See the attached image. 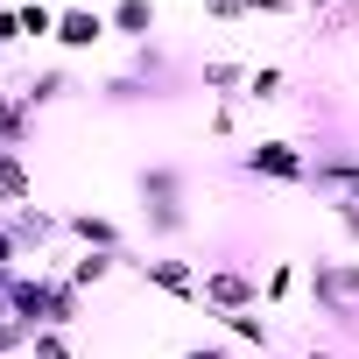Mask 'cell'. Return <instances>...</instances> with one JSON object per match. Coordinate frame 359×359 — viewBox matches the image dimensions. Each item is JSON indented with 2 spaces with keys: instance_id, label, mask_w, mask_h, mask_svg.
<instances>
[{
  "instance_id": "cell-17",
  "label": "cell",
  "mask_w": 359,
  "mask_h": 359,
  "mask_svg": "<svg viewBox=\"0 0 359 359\" xmlns=\"http://www.w3.org/2000/svg\"><path fill=\"white\" fill-rule=\"evenodd\" d=\"M15 8H22V36L29 43H50L57 36V8H50V0H15Z\"/></svg>"
},
{
  "instance_id": "cell-22",
  "label": "cell",
  "mask_w": 359,
  "mask_h": 359,
  "mask_svg": "<svg viewBox=\"0 0 359 359\" xmlns=\"http://www.w3.org/2000/svg\"><path fill=\"white\" fill-rule=\"evenodd\" d=\"M324 212H331V226L345 233V247H359V205H345V198H324Z\"/></svg>"
},
{
  "instance_id": "cell-20",
  "label": "cell",
  "mask_w": 359,
  "mask_h": 359,
  "mask_svg": "<svg viewBox=\"0 0 359 359\" xmlns=\"http://www.w3.org/2000/svg\"><path fill=\"white\" fill-rule=\"evenodd\" d=\"M205 127H212V141H233L240 134V99H212V120Z\"/></svg>"
},
{
  "instance_id": "cell-11",
  "label": "cell",
  "mask_w": 359,
  "mask_h": 359,
  "mask_svg": "<svg viewBox=\"0 0 359 359\" xmlns=\"http://www.w3.org/2000/svg\"><path fill=\"white\" fill-rule=\"evenodd\" d=\"M15 205H36V169L22 148H0V212H15Z\"/></svg>"
},
{
  "instance_id": "cell-6",
  "label": "cell",
  "mask_w": 359,
  "mask_h": 359,
  "mask_svg": "<svg viewBox=\"0 0 359 359\" xmlns=\"http://www.w3.org/2000/svg\"><path fill=\"white\" fill-rule=\"evenodd\" d=\"M106 36H113V29H106L99 8H85V0H64V8H57V36H50V43H57L64 57H85V50H99Z\"/></svg>"
},
{
  "instance_id": "cell-16",
  "label": "cell",
  "mask_w": 359,
  "mask_h": 359,
  "mask_svg": "<svg viewBox=\"0 0 359 359\" xmlns=\"http://www.w3.org/2000/svg\"><path fill=\"white\" fill-rule=\"evenodd\" d=\"M282 85H289V71H282V64H254V71H247L240 106H275V99H282Z\"/></svg>"
},
{
  "instance_id": "cell-19",
  "label": "cell",
  "mask_w": 359,
  "mask_h": 359,
  "mask_svg": "<svg viewBox=\"0 0 359 359\" xmlns=\"http://www.w3.org/2000/svg\"><path fill=\"white\" fill-rule=\"evenodd\" d=\"M29 36H22V8H15V0H0V57H15Z\"/></svg>"
},
{
  "instance_id": "cell-24",
  "label": "cell",
  "mask_w": 359,
  "mask_h": 359,
  "mask_svg": "<svg viewBox=\"0 0 359 359\" xmlns=\"http://www.w3.org/2000/svg\"><path fill=\"white\" fill-rule=\"evenodd\" d=\"M303 359H338V352H331V345H310V352H303Z\"/></svg>"
},
{
  "instance_id": "cell-10",
  "label": "cell",
  "mask_w": 359,
  "mask_h": 359,
  "mask_svg": "<svg viewBox=\"0 0 359 359\" xmlns=\"http://www.w3.org/2000/svg\"><path fill=\"white\" fill-rule=\"evenodd\" d=\"M15 99H22L29 113H50V106L71 99V71H64V64H43V71H29V78L15 85Z\"/></svg>"
},
{
  "instance_id": "cell-1",
  "label": "cell",
  "mask_w": 359,
  "mask_h": 359,
  "mask_svg": "<svg viewBox=\"0 0 359 359\" xmlns=\"http://www.w3.org/2000/svg\"><path fill=\"white\" fill-rule=\"evenodd\" d=\"M134 198H141V226L148 240H184L191 233V169L184 162H148L134 176Z\"/></svg>"
},
{
  "instance_id": "cell-3",
  "label": "cell",
  "mask_w": 359,
  "mask_h": 359,
  "mask_svg": "<svg viewBox=\"0 0 359 359\" xmlns=\"http://www.w3.org/2000/svg\"><path fill=\"white\" fill-rule=\"evenodd\" d=\"M198 303H205V310H261V275H254L247 261H205Z\"/></svg>"
},
{
  "instance_id": "cell-15",
  "label": "cell",
  "mask_w": 359,
  "mask_h": 359,
  "mask_svg": "<svg viewBox=\"0 0 359 359\" xmlns=\"http://www.w3.org/2000/svg\"><path fill=\"white\" fill-rule=\"evenodd\" d=\"M296 289H303V268H296V261H268V275H261V310H282Z\"/></svg>"
},
{
  "instance_id": "cell-25",
  "label": "cell",
  "mask_w": 359,
  "mask_h": 359,
  "mask_svg": "<svg viewBox=\"0 0 359 359\" xmlns=\"http://www.w3.org/2000/svg\"><path fill=\"white\" fill-rule=\"evenodd\" d=\"M331 8H338V0H310V15H331Z\"/></svg>"
},
{
  "instance_id": "cell-21",
  "label": "cell",
  "mask_w": 359,
  "mask_h": 359,
  "mask_svg": "<svg viewBox=\"0 0 359 359\" xmlns=\"http://www.w3.org/2000/svg\"><path fill=\"white\" fill-rule=\"evenodd\" d=\"M345 29H359V0H338L331 15H317V36H345Z\"/></svg>"
},
{
  "instance_id": "cell-26",
  "label": "cell",
  "mask_w": 359,
  "mask_h": 359,
  "mask_svg": "<svg viewBox=\"0 0 359 359\" xmlns=\"http://www.w3.org/2000/svg\"><path fill=\"white\" fill-rule=\"evenodd\" d=\"M22 359H29V352H22Z\"/></svg>"
},
{
  "instance_id": "cell-7",
  "label": "cell",
  "mask_w": 359,
  "mask_h": 359,
  "mask_svg": "<svg viewBox=\"0 0 359 359\" xmlns=\"http://www.w3.org/2000/svg\"><path fill=\"white\" fill-rule=\"evenodd\" d=\"M141 282H148V289H162L169 303H198L205 261H184V254H155V261H141Z\"/></svg>"
},
{
  "instance_id": "cell-14",
  "label": "cell",
  "mask_w": 359,
  "mask_h": 359,
  "mask_svg": "<svg viewBox=\"0 0 359 359\" xmlns=\"http://www.w3.org/2000/svg\"><path fill=\"white\" fill-rule=\"evenodd\" d=\"M212 324H226L240 345H254V352H275V324L261 317V310H205Z\"/></svg>"
},
{
  "instance_id": "cell-12",
  "label": "cell",
  "mask_w": 359,
  "mask_h": 359,
  "mask_svg": "<svg viewBox=\"0 0 359 359\" xmlns=\"http://www.w3.org/2000/svg\"><path fill=\"white\" fill-rule=\"evenodd\" d=\"M247 57H205L198 64V85H205V99H240L247 92Z\"/></svg>"
},
{
  "instance_id": "cell-8",
  "label": "cell",
  "mask_w": 359,
  "mask_h": 359,
  "mask_svg": "<svg viewBox=\"0 0 359 359\" xmlns=\"http://www.w3.org/2000/svg\"><path fill=\"white\" fill-rule=\"evenodd\" d=\"M64 240H71V247H92V254H134L127 233H120L106 212H71V219H64Z\"/></svg>"
},
{
  "instance_id": "cell-13",
  "label": "cell",
  "mask_w": 359,
  "mask_h": 359,
  "mask_svg": "<svg viewBox=\"0 0 359 359\" xmlns=\"http://www.w3.org/2000/svg\"><path fill=\"white\" fill-rule=\"evenodd\" d=\"M120 261H127V254H92V247H78V254L64 261V282H71L78 296H92L99 282H113V275H120Z\"/></svg>"
},
{
  "instance_id": "cell-4",
  "label": "cell",
  "mask_w": 359,
  "mask_h": 359,
  "mask_svg": "<svg viewBox=\"0 0 359 359\" xmlns=\"http://www.w3.org/2000/svg\"><path fill=\"white\" fill-rule=\"evenodd\" d=\"M240 169L247 176H268V184H310V155L296 148V141H282V134H268V141H254L247 155H240Z\"/></svg>"
},
{
  "instance_id": "cell-5",
  "label": "cell",
  "mask_w": 359,
  "mask_h": 359,
  "mask_svg": "<svg viewBox=\"0 0 359 359\" xmlns=\"http://www.w3.org/2000/svg\"><path fill=\"white\" fill-rule=\"evenodd\" d=\"M8 219V233L22 240V261L36 268L43 254H57V240H64V219L57 212H43V205H15V212H0Z\"/></svg>"
},
{
  "instance_id": "cell-23",
  "label": "cell",
  "mask_w": 359,
  "mask_h": 359,
  "mask_svg": "<svg viewBox=\"0 0 359 359\" xmlns=\"http://www.w3.org/2000/svg\"><path fill=\"white\" fill-rule=\"evenodd\" d=\"M176 359H240V352H233V345H184Z\"/></svg>"
},
{
  "instance_id": "cell-2",
  "label": "cell",
  "mask_w": 359,
  "mask_h": 359,
  "mask_svg": "<svg viewBox=\"0 0 359 359\" xmlns=\"http://www.w3.org/2000/svg\"><path fill=\"white\" fill-rule=\"evenodd\" d=\"M303 289H310V310L338 331H359V261L331 254V261H310L303 268Z\"/></svg>"
},
{
  "instance_id": "cell-9",
  "label": "cell",
  "mask_w": 359,
  "mask_h": 359,
  "mask_svg": "<svg viewBox=\"0 0 359 359\" xmlns=\"http://www.w3.org/2000/svg\"><path fill=\"white\" fill-rule=\"evenodd\" d=\"M106 29H113V36H127V43L141 50V43H155L162 8H155V0H113V8H106Z\"/></svg>"
},
{
  "instance_id": "cell-18",
  "label": "cell",
  "mask_w": 359,
  "mask_h": 359,
  "mask_svg": "<svg viewBox=\"0 0 359 359\" xmlns=\"http://www.w3.org/2000/svg\"><path fill=\"white\" fill-rule=\"evenodd\" d=\"M29 359H78V345H71V331H36Z\"/></svg>"
}]
</instances>
